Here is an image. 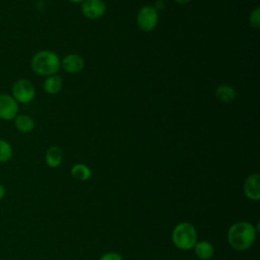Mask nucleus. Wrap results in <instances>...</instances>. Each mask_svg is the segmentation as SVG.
Returning a JSON list of instances; mask_svg holds the SVG:
<instances>
[{
    "mask_svg": "<svg viewBox=\"0 0 260 260\" xmlns=\"http://www.w3.org/2000/svg\"><path fill=\"white\" fill-rule=\"evenodd\" d=\"M256 239L254 226L247 221H239L231 225L228 232V241L230 245L238 251H244L250 248Z\"/></svg>",
    "mask_w": 260,
    "mask_h": 260,
    "instance_id": "obj_1",
    "label": "nucleus"
},
{
    "mask_svg": "<svg viewBox=\"0 0 260 260\" xmlns=\"http://www.w3.org/2000/svg\"><path fill=\"white\" fill-rule=\"evenodd\" d=\"M61 60L57 53L51 50H41L30 59L31 70L41 76H50L57 74L61 65Z\"/></svg>",
    "mask_w": 260,
    "mask_h": 260,
    "instance_id": "obj_2",
    "label": "nucleus"
},
{
    "mask_svg": "<svg viewBox=\"0 0 260 260\" xmlns=\"http://www.w3.org/2000/svg\"><path fill=\"white\" fill-rule=\"evenodd\" d=\"M173 242L176 247L182 250H189L197 242V232L189 222L177 224L173 231Z\"/></svg>",
    "mask_w": 260,
    "mask_h": 260,
    "instance_id": "obj_3",
    "label": "nucleus"
},
{
    "mask_svg": "<svg viewBox=\"0 0 260 260\" xmlns=\"http://www.w3.org/2000/svg\"><path fill=\"white\" fill-rule=\"evenodd\" d=\"M10 94L18 104H28L36 96V88L28 79L19 78L13 82Z\"/></svg>",
    "mask_w": 260,
    "mask_h": 260,
    "instance_id": "obj_4",
    "label": "nucleus"
},
{
    "mask_svg": "<svg viewBox=\"0 0 260 260\" xmlns=\"http://www.w3.org/2000/svg\"><path fill=\"white\" fill-rule=\"evenodd\" d=\"M136 21L138 27L145 32L153 30L158 22V13L151 5L142 6L136 16Z\"/></svg>",
    "mask_w": 260,
    "mask_h": 260,
    "instance_id": "obj_5",
    "label": "nucleus"
},
{
    "mask_svg": "<svg viewBox=\"0 0 260 260\" xmlns=\"http://www.w3.org/2000/svg\"><path fill=\"white\" fill-rule=\"evenodd\" d=\"M18 106L10 93L0 92V120L13 121L18 114Z\"/></svg>",
    "mask_w": 260,
    "mask_h": 260,
    "instance_id": "obj_6",
    "label": "nucleus"
},
{
    "mask_svg": "<svg viewBox=\"0 0 260 260\" xmlns=\"http://www.w3.org/2000/svg\"><path fill=\"white\" fill-rule=\"evenodd\" d=\"M104 0H84L81 2V12L88 19H98L106 13Z\"/></svg>",
    "mask_w": 260,
    "mask_h": 260,
    "instance_id": "obj_7",
    "label": "nucleus"
},
{
    "mask_svg": "<svg viewBox=\"0 0 260 260\" xmlns=\"http://www.w3.org/2000/svg\"><path fill=\"white\" fill-rule=\"evenodd\" d=\"M62 69L70 74H76L83 70L84 68V60L83 58L75 53H71L66 55L60 63Z\"/></svg>",
    "mask_w": 260,
    "mask_h": 260,
    "instance_id": "obj_8",
    "label": "nucleus"
},
{
    "mask_svg": "<svg viewBox=\"0 0 260 260\" xmlns=\"http://www.w3.org/2000/svg\"><path fill=\"white\" fill-rule=\"evenodd\" d=\"M245 195L252 200H259L260 198V176L252 174L245 180L244 183Z\"/></svg>",
    "mask_w": 260,
    "mask_h": 260,
    "instance_id": "obj_9",
    "label": "nucleus"
},
{
    "mask_svg": "<svg viewBox=\"0 0 260 260\" xmlns=\"http://www.w3.org/2000/svg\"><path fill=\"white\" fill-rule=\"evenodd\" d=\"M215 98L223 104H231L237 98L236 89L229 84H220L214 90Z\"/></svg>",
    "mask_w": 260,
    "mask_h": 260,
    "instance_id": "obj_10",
    "label": "nucleus"
},
{
    "mask_svg": "<svg viewBox=\"0 0 260 260\" xmlns=\"http://www.w3.org/2000/svg\"><path fill=\"white\" fill-rule=\"evenodd\" d=\"M63 86V79L58 74L47 76L43 82V88L48 94H57L60 92Z\"/></svg>",
    "mask_w": 260,
    "mask_h": 260,
    "instance_id": "obj_11",
    "label": "nucleus"
},
{
    "mask_svg": "<svg viewBox=\"0 0 260 260\" xmlns=\"http://www.w3.org/2000/svg\"><path fill=\"white\" fill-rule=\"evenodd\" d=\"M14 126L20 133H29L35 128V120L27 114H17L13 119Z\"/></svg>",
    "mask_w": 260,
    "mask_h": 260,
    "instance_id": "obj_12",
    "label": "nucleus"
},
{
    "mask_svg": "<svg viewBox=\"0 0 260 260\" xmlns=\"http://www.w3.org/2000/svg\"><path fill=\"white\" fill-rule=\"evenodd\" d=\"M63 159V151L59 146H51L47 149L45 154V161L49 168H57L61 165Z\"/></svg>",
    "mask_w": 260,
    "mask_h": 260,
    "instance_id": "obj_13",
    "label": "nucleus"
},
{
    "mask_svg": "<svg viewBox=\"0 0 260 260\" xmlns=\"http://www.w3.org/2000/svg\"><path fill=\"white\" fill-rule=\"evenodd\" d=\"M194 250L196 256L201 260H207L211 258L214 252L213 246L207 241L196 242V244L194 245Z\"/></svg>",
    "mask_w": 260,
    "mask_h": 260,
    "instance_id": "obj_14",
    "label": "nucleus"
},
{
    "mask_svg": "<svg viewBox=\"0 0 260 260\" xmlns=\"http://www.w3.org/2000/svg\"><path fill=\"white\" fill-rule=\"evenodd\" d=\"M71 175L79 181H86L91 177L90 169L83 164H76L71 169Z\"/></svg>",
    "mask_w": 260,
    "mask_h": 260,
    "instance_id": "obj_15",
    "label": "nucleus"
},
{
    "mask_svg": "<svg viewBox=\"0 0 260 260\" xmlns=\"http://www.w3.org/2000/svg\"><path fill=\"white\" fill-rule=\"evenodd\" d=\"M13 156V148L9 141L0 138V164L8 162Z\"/></svg>",
    "mask_w": 260,
    "mask_h": 260,
    "instance_id": "obj_16",
    "label": "nucleus"
},
{
    "mask_svg": "<svg viewBox=\"0 0 260 260\" xmlns=\"http://www.w3.org/2000/svg\"><path fill=\"white\" fill-rule=\"evenodd\" d=\"M249 24L251 27L258 29L260 26V8L256 7L255 9H253L249 15Z\"/></svg>",
    "mask_w": 260,
    "mask_h": 260,
    "instance_id": "obj_17",
    "label": "nucleus"
},
{
    "mask_svg": "<svg viewBox=\"0 0 260 260\" xmlns=\"http://www.w3.org/2000/svg\"><path fill=\"white\" fill-rule=\"evenodd\" d=\"M100 260H123L122 256L118 253H115V252H108L106 254H104Z\"/></svg>",
    "mask_w": 260,
    "mask_h": 260,
    "instance_id": "obj_18",
    "label": "nucleus"
},
{
    "mask_svg": "<svg viewBox=\"0 0 260 260\" xmlns=\"http://www.w3.org/2000/svg\"><path fill=\"white\" fill-rule=\"evenodd\" d=\"M5 194H6V188H5V186L3 184L0 183V200L4 198Z\"/></svg>",
    "mask_w": 260,
    "mask_h": 260,
    "instance_id": "obj_19",
    "label": "nucleus"
},
{
    "mask_svg": "<svg viewBox=\"0 0 260 260\" xmlns=\"http://www.w3.org/2000/svg\"><path fill=\"white\" fill-rule=\"evenodd\" d=\"M191 0H175V2L177 4H180V5H185L187 3H189Z\"/></svg>",
    "mask_w": 260,
    "mask_h": 260,
    "instance_id": "obj_20",
    "label": "nucleus"
},
{
    "mask_svg": "<svg viewBox=\"0 0 260 260\" xmlns=\"http://www.w3.org/2000/svg\"><path fill=\"white\" fill-rule=\"evenodd\" d=\"M68 1H70V2H72V3H81V2L84 1V0H68Z\"/></svg>",
    "mask_w": 260,
    "mask_h": 260,
    "instance_id": "obj_21",
    "label": "nucleus"
}]
</instances>
